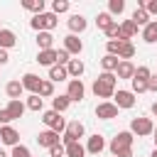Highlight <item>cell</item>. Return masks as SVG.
Returning <instances> with one entry per match:
<instances>
[{
	"instance_id": "obj_1",
	"label": "cell",
	"mask_w": 157,
	"mask_h": 157,
	"mask_svg": "<svg viewBox=\"0 0 157 157\" xmlns=\"http://www.w3.org/2000/svg\"><path fill=\"white\" fill-rule=\"evenodd\" d=\"M115 74H108V71H103L96 81H93V86H91V91H93V96L96 98H113V93H115Z\"/></svg>"
},
{
	"instance_id": "obj_2",
	"label": "cell",
	"mask_w": 157,
	"mask_h": 157,
	"mask_svg": "<svg viewBox=\"0 0 157 157\" xmlns=\"http://www.w3.org/2000/svg\"><path fill=\"white\" fill-rule=\"evenodd\" d=\"M56 15L54 12H42V15H34L32 20H29V27L32 29H37V32H52L54 27H56Z\"/></svg>"
},
{
	"instance_id": "obj_3",
	"label": "cell",
	"mask_w": 157,
	"mask_h": 157,
	"mask_svg": "<svg viewBox=\"0 0 157 157\" xmlns=\"http://www.w3.org/2000/svg\"><path fill=\"white\" fill-rule=\"evenodd\" d=\"M83 132H86V128H83V123L81 120H71V123H66V130H64V147L66 145H71V142H78L81 137H83Z\"/></svg>"
},
{
	"instance_id": "obj_4",
	"label": "cell",
	"mask_w": 157,
	"mask_h": 157,
	"mask_svg": "<svg viewBox=\"0 0 157 157\" xmlns=\"http://www.w3.org/2000/svg\"><path fill=\"white\" fill-rule=\"evenodd\" d=\"M152 130H155V123L150 118H132L130 120V132L137 137H147V135H152Z\"/></svg>"
},
{
	"instance_id": "obj_5",
	"label": "cell",
	"mask_w": 157,
	"mask_h": 157,
	"mask_svg": "<svg viewBox=\"0 0 157 157\" xmlns=\"http://www.w3.org/2000/svg\"><path fill=\"white\" fill-rule=\"evenodd\" d=\"M42 123H44L49 130H54V132H64V130H66V120H64L61 113H56V110H47V113L42 115Z\"/></svg>"
},
{
	"instance_id": "obj_6",
	"label": "cell",
	"mask_w": 157,
	"mask_h": 157,
	"mask_svg": "<svg viewBox=\"0 0 157 157\" xmlns=\"http://www.w3.org/2000/svg\"><path fill=\"white\" fill-rule=\"evenodd\" d=\"M66 96H69L71 103L83 101V96H86V86H83V81H81V78H71L69 86H66Z\"/></svg>"
},
{
	"instance_id": "obj_7",
	"label": "cell",
	"mask_w": 157,
	"mask_h": 157,
	"mask_svg": "<svg viewBox=\"0 0 157 157\" xmlns=\"http://www.w3.org/2000/svg\"><path fill=\"white\" fill-rule=\"evenodd\" d=\"M132 132L130 130H123V132H118L113 140H110V155H115L118 150H125V147H132Z\"/></svg>"
},
{
	"instance_id": "obj_8",
	"label": "cell",
	"mask_w": 157,
	"mask_h": 157,
	"mask_svg": "<svg viewBox=\"0 0 157 157\" xmlns=\"http://www.w3.org/2000/svg\"><path fill=\"white\" fill-rule=\"evenodd\" d=\"M96 118H101V120H113V118H118V105L110 103V101L98 103V105H96Z\"/></svg>"
},
{
	"instance_id": "obj_9",
	"label": "cell",
	"mask_w": 157,
	"mask_h": 157,
	"mask_svg": "<svg viewBox=\"0 0 157 157\" xmlns=\"http://www.w3.org/2000/svg\"><path fill=\"white\" fill-rule=\"evenodd\" d=\"M0 142L15 147V145H20V132H17L12 125H2V128H0Z\"/></svg>"
},
{
	"instance_id": "obj_10",
	"label": "cell",
	"mask_w": 157,
	"mask_h": 157,
	"mask_svg": "<svg viewBox=\"0 0 157 157\" xmlns=\"http://www.w3.org/2000/svg\"><path fill=\"white\" fill-rule=\"evenodd\" d=\"M113 98H115L118 110H120V108H125V110H128V108H132V105H135V93H132V91H115V93H113Z\"/></svg>"
},
{
	"instance_id": "obj_11",
	"label": "cell",
	"mask_w": 157,
	"mask_h": 157,
	"mask_svg": "<svg viewBox=\"0 0 157 157\" xmlns=\"http://www.w3.org/2000/svg\"><path fill=\"white\" fill-rule=\"evenodd\" d=\"M39 86H42V78H39L37 74H25V76H22V88H25V91L39 96Z\"/></svg>"
},
{
	"instance_id": "obj_12",
	"label": "cell",
	"mask_w": 157,
	"mask_h": 157,
	"mask_svg": "<svg viewBox=\"0 0 157 157\" xmlns=\"http://www.w3.org/2000/svg\"><path fill=\"white\" fill-rule=\"evenodd\" d=\"M64 49H66L69 54H76V56H78V54L83 52V42H81L76 34H66V37H64Z\"/></svg>"
},
{
	"instance_id": "obj_13",
	"label": "cell",
	"mask_w": 157,
	"mask_h": 157,
	"mask_svg": "<svg viewBox=\"0 0 157 157\" xmlns=\"http://www.w3.org/2000/svg\"><path fill=\"white\" fill-rule=\"evenodd\" d=\"M37 142H39V147H54V145H59V132H54V130H44V132H39L37 135Z\"/></svg>"
},
{
	"instance_id": "obj_14",
	"label": "cell",
	"mask_w": 157,
	"mask_h": 157,
	"mask_svg": "<svg viewBox=\"0 0 157 157\" xmlns=\"http://www.w3.org/2000/svg\"><path fill=\"white\" fill-rule=\"evenodd\" d=\"M137 34V25L132 20H123L120 22V42H130Z\"/></svg>"
},
{
	"instance_id": "obj_15",
	"label": "cell",
	"mask_w": 157,
	"mask_h": 157,
	"mask_svg": "<svg viewBox=\"0 0 157 157\" xmlns=\"http://www.w3.org/2000/svg\"><path fill=\"white\" fill-rule=\"evenodd\" d=\"M103 150H105V140H103V135H91L88 142H86V152H91V155H101Z\"/></svg>"
},
{
	"instance_id": "obj_16",
	"label": "cell",
	"mask_w": 157,
	"mask_h": 157,
	"mask_svg": "<svg viewBox=\"0 0 157 157\" xmlns=\"http://www.w3.org/2000/svg\"><path fill=\"white\" fill-rule=\"evenodd\" d=\"M37 64L39 66H54L56 64V49H44V52H37Z\"/></svg>"
},
{
	"instance_id": "obj_17",
	"label": "cell",
	"mask_w": 157,
	"mask_h": 157,
	"mask_svg": "<svg viewBox=\"0 0 157 157\" xmlns=\"http://www.w3.org/2000/svg\"><path fill=\"white\" fill-rule=\"evenodd\" d=\"M132 76H135V64L132 61H118L115 78H130L132 81Z\"/></svg>"
},
{
	"instance_id": "obj_18",
	"label": "cell",
	"mask_w": 157,
	"mask_h": 157,
	"mask_svg": "<svg viewBox=\"0 0 157 157\" xmlns=\"http://www.w3.org/2000/svg\"><path fill=\"white\" fill-rule=\"evenodd\" d=\"M15 44H17V34H15L12 29H5V27H2V29H0V49L7 52V49H12Z\"/></svg>"
},
{
	"instance_id": "obj_19",
	"label": "cell",
	"mask_w": 157,
	"mask_h": 157,
	"mask_svg": "<svg viewBox=\"0 0 157 157\" xmlns=\"http://www.w3.org/2000/svg\"><path fill=\"white\" fill-rule=\"evenodd\" d=\"M66 25H69V29H71V34H76V32L81 34V32H83V29L88 27V22H86V17H83V15H71Z\"/></svg>"
},
{
	"instance_id": "obj_20",
	"label": "cell",
	"mask_w": 157,
	"mask_h": 157,
	"mask_svg": "<svg viewBox=\"0 0 157 157\" xmlns=\"http://www.w3.org/2000/svg\"><path fill=\"white\" fill-rule=\"evenodd\" d=\"M5 93L10 96V101H20V96L25 93V88H22V81H17V78L7 81V86H5Z\"/></svg>"
},
{
	"instance_id": "obj_21",
	"label": "cell",
	"mask_w": 157,
	"mask_h": 157,
	"mask_svg": "<svg viewBox=\"0 0 157 157\" xmlns=\"http://www.w3.org/2000/svg\"><path fill=\"white\" fill-rule=\"evenodd\" d=\"M5 110L10 113V118H12V120H20V118L25 115V110H27V105H25L22 101H10Z\"/></svg>"
},
{
	"instance_id": "obj_22",
	"label": "cell",
	"mask_w": 157,
	"mask_h": 157,
	"mask_svg": "<svg viewBox=\"0 0 157 157\" xmlns=\"http://www.w3.org/2000/svg\"><path fill=\"white\" fill-rule=\"evenodd\" d=\"M83 71H86V66H83L81 59H69V64H66V74H69L71 78H78Z\"/></svg>"
},
{
	"instance_id": "obj_23",
	"label": "cell",
	"mask_w": 157,
	"mask_h": 157,
	"mask_svg": "<svg viewBox=\"0 0 157 157\" xmlns=\"http://www.w3.org/2000/svg\"><path fill=\"white\" fill-rule=\"evenodd\" d=\"M142 39L147 44H155L157 42V20H150V25L142 27Z\"/></svg>"
},
{
	"instance_id": "obj_24",
	"label": "cell",
	"mask_w": 157,
	"mask_h": 157,
	"mask_svg": "<svg viewBox=\"0 0 157 157\" xmlns=\"http://www.w3.org/2000/svg\"><path fill=\"white\" fill-rule=\"evenodd\" d=\"M52 44H54V34H52V32H37V47H39V52L54 49Z\"/></svg>"
},
{
	"instance_id": "obj_25",
	"label": "cell",
	"mask_w": 157,
	"mask_h": 157,
	"mask_svg": "<svg viewBox=\"0 0 157 157\" xmlns=\"http://www.w3.org/2000/svg\"><path fill=\"white\" fill-rule=\"evenodd\" d=\"M132 56H135V44H132V42H120L118 59H120V61H130Z\"/></svg>"
},
{
	"instance_id": "obj_26",
	"label": "cell",
	"mask_w": 157,
	"mask_h": 157,
	"mask_svg": "<svg viewBox=\"0 0 157 157\" xmlns=\"http://www.w3.org/2000/svg\"><path fill=\"white\" fill-rule=\"evenodd\" d=\"M64 157H86V147L81 142H71L64 147Z\"/></svg>"
},
{
	"instance_id": "obj_27",
	"label": "cell",
	"mask_w": 157,
	"mask_h": 157,
	"mask_svg": "<svg viewBox=\"0 0 157 157\" xmlns=\"http://www.w3.org/2000/svg\"><path fill=\"white\" fill-rule=\"evenodd\" d=\"M69 78V74H66V66H59V64H54L52 69H49V81L54 83V81H66Z\"/></svg>"
},
{
	"instance_id": "obj_28",
	"label": "cell",
	"mask_w": 157,
	"mask_h": 157,
	"mask_svg": "<svg viewBox=\"0 0 157 157\" xmlns=\"http://www.w3.org/2000/svg\"><path fill=\"white\" fill-rule=\"evenodd\" d=\"M69 105H71V101H69V96H66V93H64V96H54V98H52V110H56V113H64Z\"/></svg>"
},
{
	"instance_id": "obj_29",
	"label": "cell",
	"mask_w": 157,
	"mask_h": 157,
	"mask_svg": "<svg viewBox=\"0 0 157 157\" xmlns=\"http://www.w3.org/2000/svg\"><path fill=\"white\" fill-rule=\"evenodd\" d=\"M118 56H113V54H105L103 59H101V66H103V71H108V74H115V69H118Z\"/></svg>"
},
{
	"instance_id": "obj_30",
	"label": "cell",
	"mask_w": 157,
	"mask_h": 157,
	"mask_svg": "<svg viewBox=\"0 0 157 157\" xmlns=\"http://www.w3.org/2000/svg\"><path fill=\"white\" fill-rule=\"evenodd\" d=\"M22 7L34 12V15H42L44 12V0H22Z\"/></svg>"
},
{
	"instance_id": "obj_31",
	"label": "cell",
	"mask_w": 157,
	"mask_h": 157,
	"mask_svg": "<svg viewBox=\"0 0 157 157\" xmlns=\"http://www.w3.org/2000/svg\"><path fill=\"white\" fill-rule=\"evenodd\" d=\"M130 20H132L137 27H140V25H142V27H145V25H150V15H147L142 7H135V12H132V17H130Z\"/></svg>"
},
{
	"instance_id": "obj_32",
	"label": "cell",
	"mask_w": 157,
	"mask_h": 157,
	"mask_svg": "<svg viewBox=\"0 0 157 157\" xmlns=\"http://www.w3.org/2000/svg\"><path fill=\"white\" fill-rule=\"evenodd\" d=\"M39 98H54V83L52 81H44L42 78V86H39Z\"/></svg>"
},
{
	"instance_id": "obj_33",
	"label": "cell",
	"mask_w": 157,
	"mask_h": 157,
	"mask_svg": "<svg viewBox=\"0 0 157 157\" xmlns=\"http://www.w3.org/2000/svg\"><path fill=\"white\" fill-rule=\"evenodd\" d=\"M69 7H71V5H69V0H54V2H52V12H54L56 17H59V15H64V12H69Z\"/></svg>"
},
{
	"instance_id": "obj_34",
	"label": "cell",
	"mask_w": 157,
	"mask_h": 157,
	"mask_svg": "<svg viewBox=\"0 0 157 157\" xmlns=\"http://www.w3.org/2000/svg\"><path fill=\"white\" fill-rule=\"evenodd\" d=\"M125 10V0H108V15H120Z\"/></svg>"
},
{
	"instance_id": "obj_35",
	"label": "cell",
	"mask_w": 157,
	"mask_h": 157,
	"mask_svg": "<svg viewBox=\"0 0 157 157\" xmlns=\"http://www.w3.org/2000/svg\"><path fill=\"white\" fill-rule=\"evenodd\" d=\"M113 22H115V20H113V17L108 15V12H98V17H96V25H98V27H101L103 32H105V29H108V27H110Z\"/></svg>"
},
{
	"instance_id": "obj_36",
	"label": "cell",
	"mask_w": 157,
	"mask_h": 157,
	"mask_svg": "<svg viewBox=\"0 0 157 157\" xmlns=\"http://www.w3.org/2000/svg\"><path fill=\"white\" fill-rule=\"evenodd\" d=\"M25 105H27L29 110H34V113H39V110L44 108V101H42L39 96H34V93H32V96L27 98V103H25Z\"/></svg>"
},
{
	"instance_id": "obj_37",
	"label": "cell",
	"mask_w": 157,
	"mask_h": 157,
	"mask_svg": "<svg viewBox=\"0 0 157 157\" xmlns=\"http://www.w3.org/2000/svg\"><path fill=\"white\" fill-rule=\"evenodd\" d=\"M150 76H152V71H150L147 66H135V76H132V78H137V81H150Z\"/></svg>"
},
{
	"instance_id": "obj_38",
	"label": "cell",
	"mask_w": 157,
	"mask_h": 157,
	"mask_svg": "<svg viewBox=\"0 0 157 157\" xmlns=\"http://www.w3.org/2000/svg\"><path fill=\"white\" fill-rule=\"evenodd\" d=\"M105 37H108V39H120V25H118V20L105 29Z\"/></svg>"
},
{
	"instance_id": "obj_39",
	"label": "cell",
	"mask_w": 157,
	"mask_h": 157,
	"mask_svg": "<svg viewBox=\"0 0 157 157\" xmlns=\"http://www.w3.org/2000/svg\"><path fill=\"white\" fill-rule=\"evenodd\" d=\"M118 49H120V39H108V42H105V52H108V54L118 56Z\"/></svg>"
},
{
	"instance_id": "obj_40",
	"label": "cell",
	"mask_w": 157,
	"mask_h": 157,
	"mask_svg": "<svg viewBox=\"0 0 157 157\" xmlns=\"http://www.w3.org/2000/svg\"><path fill=\"white\" fill-rule=\"evenodd\" d=\"M10 157H32V155H29V150H27L25 145H15V147H12V155H10Z\"/></svg>"
},
{
	"instance_id": "obj_41",
	"label": "cell",
	"mask_w": 157,
	"mask_h": 157,
	"mask_svg": "<svg viewBox=\"0 0 157 157\" xmlns=\"http://www.w3.org/2000/svg\"><path fill=\"white\" fill-rule=\"evenodd\" d=\"M69 56H71V54H69L66 49H59V52H56V64H59V66H66V64H69Z\"/></svg>"
},
{
	"instance_id": "obj_42",
	"label": "cell",
	"mask_w": 157,
	"mask_h": 157,
	"mask_svg": "<svg viewBox=\"0 0 157 157\" xmlns=\"http://www.w3.org/2000/svg\"><path fill=\"white\" fill-rule=\"evenodd\" d=\"M147 91V81H137L132 78V93H145Z\"/></svg>"
},
{
	"instance_id": "obj_43",
	"label": "cell",
	"mask_w": 157,
	"mask_h": 157,
	"mask_svg": "<svg viewBox=\"0 0 157 157\" xmlns=\"http://www.w3.org/2000/svg\"><path fill=\"white\" fill-rule=\"evenodd\" d=\"M147 15H157V0H145V7H142Z\"/></svg>"
},
{
	"instance_id": "obj_44",
	"label": "cell",
	"mask_w": 157,
	"mask_h": 157,
	"mask_svg": "<svg viewBox=\"0 0 157 157\" xmlns=\"http://www.w3.org/2000/svg\"><path fill=\"white\" fill-rule=\"evenodd\" d=\"M49 155H52V157H64V145H54V147H49Z\"/></svg>"
},
{
	"instance_id": "obj_45",
	"label": "cell",
	"mask_w": 157,
	"mask_h": 157,
	"mask_svg": "<svg viewBox=\"0 0 157 157\" xmlns=\"http://www.w3.org/2000/svg\"><path fill=\"white\" fill-rule=\"evenodd\" d=\"M10 120H12V118H10V113L2 108V110H0V128H2V125H10Z\"/></svg>"
},
{
	"instance_id": "obj_46",
	"label": "cell",
	"mask_w": 157,
	"mask_h": 157,
	"mask_svg": "<svg viewBox=\"0 0 157 157\" xmlns=\"http://www.w3.org/2000/svg\"><path fill=\"white\" fill-rule=\"evenodd\" d=\"M147 91H155V93H157V74L150 76V81H147Z\"/></svg>"
},
{
	"instance_id": "obj_47",
	"label": "cell",
	"mask_w": 157,
	"mask_h": 157,
	"mask_svg": "<svg viewBox=\"0 0 157 157\" xmlns=\"http://www.w3.org/2000/svg\"><path fill=\"white\" fill-rule=\"evenodd\" d=\"M7 61H10V54H7L5 49H0V66H5Z\"/></svg>"
},
{
	"instance_id": "obj_48",
	"label": "cell",
	"mask_w": 157,
	"mask_h": 157,
	"mask_svg": "<svg viewBox=\"0 0 157 157\" xmlns=\"http://www.w3.org/2000/svg\"><path fill=\"white\" fill-rule=\"evenodd\" d=\"M150 110H152V115H155V118H157V101H155V103H152V108H150Z\"/></svg>"
},
{
	"instance_id": "obj_49",
	"label": "cell",
	"mask_w": 157,
	"mask_h": 157,
	"mask_svg": "<svg viewBox=\"0 0 157 157\" xmlns=\"http://www.w3.org/2000/svg\"><path fill=\"white\" fill-rule=\"evenodd\" d=\"M0 157H7V152H5V150H2V147H0Z\"/></svg>"
},
{
	"instance_id": "obj_50",
	"label": "cell",
	"mask_w": 157,
	"mask_h": 157,
	"mask_svg": "<svg viewBox=\"0 0 157 157\" xmlns=\"http://www.w3.org/2000/svg\"><path fill=\"white\" fill-rule=\"evenodd\" d=\"M152 135H155V137H157V125H155V130H152Z\"/></svg>"
},
{
	"instance_id": "obj_51",
	"label": "cell",
	"mask_w": 157,
	"mask_h": 157,
	"mask_svg": "<svg viewBox=\"0 0 157 157\" xmlns=\"http://www.w3.org/2000/svg\"><path fill=\"white\" fill-rule=\"evenodd\" d=\"M152 157H157V150H152Z\"/></svg>"
},
{
	"instance_id": "obj_52",
	"label": "cell",
	"mask_w": 157,
	"mask_h": 157,
	"mask_svg": "<svg viewBox=\"0 0 157 157\" xmlns=\"http://www.w3.org/2000/svg\"><path fill=\"white\" fill-rule=\"evenodd\" d=\"M155 150H157V137H155Z\"/></svg>"
},
{
	"instance_id": "obj_53",
	"label": "cell",
	"mask_w": 157,
	"mask_h": 157,
	"mask_svg": "<svg viewBox=\"0 0 157 157\" xmlns=\"http://www.w3.org/2000/svg\"><path fill=\"white\" fill-rule=\"evenodd\" d=\"M0 29H2V27H0Z\"/></svg>"
}]
</instances>
